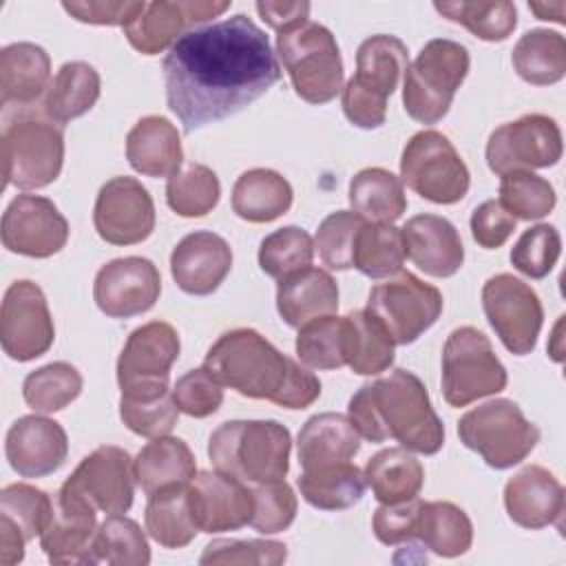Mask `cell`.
<instances>
[{
  "instance_id": "1",
  "label": "cell",
  "mask_w": 566,
  "mask_h": 566,
  "mask_svg": "<svg viewBox=\"0 0 566 566\" xmlns=\"http://www.w3.org/2000/svg\"><path fill=\"white\" fill-rule=\"evenodd\" d=\"M161 71L166 104L184 133L243 111L281 77L268 35L245 13L181 35Z\"/></svg>"
},
{
  "instance_id": "2",
  "label": "cell",
  "mask_w": 566,
  "mask_h": 566,
  "mask_svg": "<svg viewBox=\"0 0 566 566\" xmlns=\"http://www.w3.org/2000/svg\"><path fill=\"white\" fill-rule=\"evenodd\" d=\"M203 367L237 394L285 409H305L321 396V382L310 369L250 327L223 332L208 349Z\"/></svg>"
},
{
  "instance_id": "3",
  "label": "cell",
  "mask_w": 566,
  "mask_h": 566,
  "mask_svg": "<svg viewBox=\"0 0 566 566\" xmlns=\"http://www.w3.org/2000/svg\"><path fill=\"white\" fill-rule=\"evenodd\" d=\"M347 411L356 431L369 442L394 438L422 455H433L444 444V424L413 371L394 369L389 376L365 382L349 398Z\"/></svg>"
},
{
  "instance_id": "4",
  "label": "cell",
  "mask_w": 566,
  "mask_h": 566,
  "mask_svg": "<svg viewBox=\"0 0 566 566\" xmlns=\"http://www.w3.org/2000/svg\"><path fill=\"white\" fill-rule=\"evenodd\" d=\"M290 451V429L276 420H228L208 440L212 467L252 484L283 480Z\"/></svg>"
},
{
  "instance_id": "5",
  "label": "cell",
  "mask_w": 566,
  "mask_h": 566,
  "mask_svg": "<svg viewBox=\"0 0 566 566\" xmlns=\"http://www.w3.org/2000/svg\"><path fill=\"white\" fill-rule=\"evenodd\" d=\"M276 53L307 104H327L343 91V57L332 31L305 20L276 35Z\"/></svg>"
},
{
  "instance_id": "6",
  "label": "cell",
  "mask_w": 566,
  "mask_h": 566,
  "mask_svg": "<svg viewBox=\"0 0 566 566\" xmlns=\"http://www.w3.org/2000/svg\"><path fill=\"white\" fill-rule=\"evenodd\" d=\"M469 62L464 44L447 38L429 40L405 71L402 104L407 115L420 124L440 122L469 73Z\"/></svg>"
},
{
  "instance_id": "7",
  "label": "cell",
  "mask_w": 566,
  "mask_h": 566,
  "mask_svg": "<svg viewBox=\"0 0 566 566\" xmlns=\"http://www.w3.org/2000/svg\"><path fill=\"white\" fill-rule=\"evenodd\" d=\"M458 436L491 469L520 464L539 442V429L509 398H495L467 411L458 420Z\"/></svg>"
},
{
  "instance_id": "8",
  "label": "cell",
  "mask_w": 566,
  "mask_h": 566,
  "mask_svg": "<svg viewBox=\"0 0 566 566\" xmlns=\"http://www.w3.org/2000/svg\"><path fill=\"white\" fill-rule=\"evenodd\" d=\"M509 382L502 360L491 340L471 325L458 327L447 336L442 349V394L451 407L500 394Z\"/></svg>"
},
{
  "instance_id": "9",
  "label": "cell",
  "mask_w": 566,
  "mask_h": 566,
  "mask_svg": "<svg viewBox=\"0 0 566 566\" xmlns=\"http://www.w3.org/2000/svg\"><path fill=\"white\" fill-rule=\"evenodd\" d=\"M4 186L35 190L53 184L64 164V135L51 119L22 115L2 130Z\"/></svg>"
},
{
  "instance_id": "10",
  "label": "cell",
  "mask_w": 566,
  "mask_h": 566,
  "mask_svg": "<svg viewBox=\"0 0 566 566\" xmlns=\"http://www.w3.org/2000/svg\"><path fill=\"white\" fill-rule=\"evenodd\" d=\"M400 181L427 201L451 206L467 197L471 175L449 137L429 128L407 142L400 157Z\"/></svg>"
},
{
  "instance_id": "11",
  "label": "cell",
  "mask_w": 566,
  "mask_h": 566,
  "mask_svg": "<svg viewBox=\"0 0 566 566\" xmlns=\"http://www.w3.org/2000/svg\"><path fill=\"white\" fill-rule=\"evenodd\" d=\"M442 305L438 287L405 270L374 285L367 298V312L382 323L396 345L418 340L438 321Z\"/></svg>"
},
{
  "instance_id": "12",
  "label": "cell",
  "mask_w": 566,
  "mask_h": 566,
  "mask_svg": "<svg viewBox=\"0 0 566 566\" xmlns=\"http://www.w3.org/2000/svg\"><path fill=\"white\" fill-rule=\"evenodd\" d=\"M179 349V334L170 323L150 321L133 329L117 358L122 398H153L170 391V367Z\"/></svg>"
},
{
  "instance_id": "13",
  "label": "cell",
  "mask_w": 566,
  "mask_h": 566,
  "mask_svg": "<svg viewBox=\"0 0 566 566\" xmlns=\"http://www.w3.org/2000/svg\"><path fill=\"white\" fill-rule=\"evenodd\" d=\"M482 310L511 354L526 356L535 349L544 310L528 283L506 272L491 276L482 287Z\"/></svg>"
},
{
  "instance_id": "14",
  "label": "cell",
  "mask_w": 566,
  "mask_h": 566,
  "mask_svg": "<svg viewBox=\"0 0 566 566\" xmlns=\"http://www.w3.org/2000/svg\"><path fill=\"white\" fill-rule=\"evenodd\" d=\"M562 153L564 144L557 122L539 113L497 126L486 142V164L495 175L548 168L562 159Z\"/></svg>"
},
{
  "instance_id": "15",
  "label": "cell",
  "mask_w": 566,
  "mask_h": 566,
  "mask_svg": "<svg viewBox=\"0 0 566 566\" xmlns=\"http://www.w3.org/2000/svg\"><path fill=\"white\" fill-rule=\"evenodd\" d=\"M57 493L77 497L108 515L126 513L135 495L133 460L122 447H97L75 467Z\"/></svg>"
},
{
  "instance_id": "16",
  "label": "cell",
  "mask_w": 566,
  "mask_h": 566,
  "mask_svg": "<svg viewBox=\"0 0 566 566\" xmlns=\"http://www.w3.org/2000/svg\"><path fill=\"white\" fill-rule=\"evenodd\" d=\"M55 338L53 318L42 287L29 279L7 287L0 310V340L11 360L27 363L49 352Z\"/></svg>"
},
{
  "instance_id": "17",
  "label": "cell",
  "mask_w": 566,
  "mask_h": 566,
  "mask_svg": "<svg viewBox=\"0 0 566 566\" xmlns=\"http://www.w3.org/2000/svg\"><path fill=\"white\" fill-rule=\"evenodd\" d=\"M93 226L111 245H135L155 230V203L135 177L108 179L95 199Z\"/></svg>"
},
{
  "instance_id": "18",
  "label": "cell",
  "mask_w": 566,
  "mask_h": 566,
  "mask_svg": "<svg viewBox=\"0 0 566 566\" xmlns=\"http://www.w3.org/2000/svg\"><path fill=\"white\" fill-rule=\"evenodd\" d=\"M230 9V2L214 0H157L124 27V35L142 55H157L170 49L188 31L210 24Z\"/></svg>"
},
{
  "instance_id": "19",
  "label": "cell",
  "mask_w": 566,
  "mask_h": 566,
  "mask_svg": "<svg viewBox=\"0 0 566 566\" xmlns=\"http://www.w3.org/2000/svg\"><path fill=\"white\" fill-rule=\"evenodd\" d=\"M69 239V221L57 206L40 195H18L2 214V245L22 256L46 259Z\"/></svg>"
},
{
  "instance_id": "20",
  "label": "cell",
  "mask_w": 566,
  "mask_h": 566,
  "mask_svg": "<svg viewBox=\"0 0 566 566\" xmlns=\"http://www.w3.org/2000/svg\"><path fill=\"white\" fill-rule=\"evenodd\" d=\"M161 294V276L144 256L113 259L99 268L93 283V298L99 312L111 318H130L148 312Z\"/></svg>"
},
{
  "instance_id": "21",
  "label": "cell",
  "mask_w": 566,
  "mask_h": 566,
  "mask_svg": "<svg viewBox=\"0 0 566 566\" xmlns=\"http://www.w3.org/2000/svg\"><path fill=\"white\" fill-rule=\"evenodd\" d=\"M195 524L201 533L239 531L252 517V489L223 471H199L186 486Z\"/></svg>"
},
{
  "instance_id": "22",
  "label": "cell",
  "mask_w": 566,
  "mask_h": 566,
  "mask_svg": "<svg viewBox=\"0 0 566 566\" xmlns=\"http://www.w3.org/2000/svg\"><path fill=\"white\" fill-rule=\"evenodd\" d=\"M4 453L18 475L44 478L66 462L69 438L62 424L51 418L22 416L7 431Z\"/></svg>"
},
{
  "instance_id": "23",
  "label": "cell",
  "mask_w": 566,
  "mask_h": 566,
  "mask_svg": "<svg viewBox=\"0 0 566 566\" xmlns=\"http://www.w3.org/2000/svg\"><path fill=\"white\" fill-rule=\"evenodd\" d=\"M230 268L232 250L228 241L208 230L186 234L170 254V274L177 287L192 296L212 294Z\"/></svg>"
},
{
  "instance_id": "24",
  "label": "cell",
  "mask_w": 566,
  "mask_h": 566,
  "mask_svg": "<svg viewBox=\"0 0 566 566\" xmlns=\"http://www.w3.org/2000/svg\"><path fill=\"white\" fill-rule=\"evenodd\" d=\"M504 509L522 528H544L555 524L562 528L566 511L564 486L539 464H528L517 471L504 486Z\"/></svg>"
},
{
  "instance_id": "25",
  "label": "cell",
  "mask_w": 566,
  "mask_h": 566,
  "mask_svg": "<svg viewBox=\"0 0 566 566\" xmlns=\"http://www.w3.org/2000/svg\"><path fill=\"white\" fill-rule=\"evenodd\" d=\"M405 254L424 274L453 276L464 263V245L455 226L438 214H416L402 228Z\"/></svg>"
},
{
  "instance_id": "26",
  "label": "cell",
  "mask_w": 566,
  "mask_h": 566,
  "mask_svg": "<svg viewBox=\"0 0 566 566\" xmlns=\"http://www.w3.org/2000/svg\"><path fill=\"white\" fill-rule=\"evenodd\" d=\"M95 509L57 493L55 511L40 535V546L51 564H93Z\"/></svg>"
},
{
  "instance_id": "27",
  "label": "cell",
  "mask_w": 566,
  "mask_h": 566,
  "mask_svg": "<svg viewBox=\"0 0 566 566\" xmlns=\"http://www.w3.org/2000/svg\"><path fill=\"white\" fill-rule=\"evenodd\" d=\"M126 159L146 177H172L184 164L177 128L159 115L142 117L126 135Z\"/></svg>"
},
{
  "instance_id": "28",
  "label": "cell",
  "mask_w": 566,
  "mask_h": 566,
  "mask_svg": "<svg viewBox=\"0 0 566 566\" xmlns=\"http://www.w3.org/2000/svg\"><path fill=\"white\" fill-rule=\"evenodd\" d=\"M276 310L290 327L298 329L307 321L338 310V285L329 272L303 268L279 281Z\"/></svg>"
},
{
  "instance_id": "29",
  "label": "cell",
  "mask_w": 566,
  "mask_h": 566,
  "mask_svg": "<svg viewBox=\"0 0 566 566\" xmlns=\"http://www.w3.org/2000/svg\"><path fill=\"white\" fill-rule=\"evenodd\" d=\"M298 462L303 469H316L352 460L360 449V433L345 413H316L298 431Z\"/></svg>"
},
{
  "instance_id": "30",
  "label": "cell",
  "mask_w": 566,
  "mask_h": 566,
  "mask_svg": "<svg viewBox=\"0 0 566 566\" xmlns=\"http://www.w3.org/2000/svg\"><path fill=\"white\" fill-rule=\"evenodd\" d=\"M51 80V57L33 42H13L0 51V99L2 106H29Z\"/></svg>"
},
{
  "instance_id": "31",
  "label": "cell",
  "mask_w": 566,
  "mask_h": 566,
  "mask_svg": "<svg viewBox=\"0 0 566 566\" xmlns=\"http://www.w3.org/2000/svg\"><path fill=\"white\" fill-rule=\"evenodd\" d=\"M135 482L146 495L168 486H186L197 475V462L181 438H153L133 460Z\"/></svg>"
},
{
  "instance_id": "32",
  "label": "cell",
  "mask_w": 566,
  "mask_h": 566,
  "mask_svg": "<svg viewBox=\"0 0 566 566\" xmlns=\"http://www.w3.org/2000/svg\"><path fill=\"white\" fill-rule=\"evenodd\" d=\"M294 192L290 181L270 168H252L232 186V210L250 223H268L285 214Z\"/></svg>"
},
{
  "instance_id": "33",
  "label": "cell",
  "mask_w": 566,
  "mask_h": 566,
  "mask_svg": "<svg viewBox=\"0 0 566 566\" xmlns=\"http://www.w3.org/2000/svg\"><path fill=\"white\" fill-rule=\"evenodd\" d=\"M407 62V44L396 35L378 33L360 42L356 53V75H352V80L360 88L387 99L398 88Z\"/></svg>"
},
{
  "instance_id": "34",
  "label": "cell",
  "mask_w": 566,
  "mask_h": 566,
  "mask_svg": "<svg viewBox=\"0 0 566 566\" xmlns=\"http://www.w3.org/2000/svg\"><path fill=\"white\" fill-rule=\"evenodd\" d=\"M102 82L88 62H66L51 80L44 95V115L55 124H69L88 113L99 99Z\"/></svg>"
},
{
  "instance_id": "35",
  "label": "cell",
  "mask_w": 566,
  "mask_h": 566,
  "mask_svg": "<svg viewBox=\"0 0 566 566\" xmlns=\"http://www.w3.org/2000/svg\"><path fill=\"white\" fill-rule=\"evenodd\" d=\"M303 500L321 511H343L358 504L365 495V473L347 462L303 469L296 480Z\"/></svg>"
},
{
  "instance_id": "36",
  "label": "cell",
  "mask_w": 566,
  "mask_h": 566,
  "mask_svg": "<svg viewBox=\"0 0 566 566\" xmlns=\"http://www.w3.org/2000/svg\"><path fill=\"white\" fill-rule=\"evenodd\" d=\"M345 318V363L354 374L376 376L394 365V338L367 310L349 312Z\"/></svg>"
},
{
  "instance_id": "37",
  "label": "cell",
  "mask_w": 566,
  "mask_h": 566,
  "mask_svg": "<svg viewBox=\"0 0 566 566\" xmlns=\"http://www.w3.org/2000/svg\"><path fill=\"white\" fill-rule=\"evenodd\" d=\"M365 482L380 504H396L418 497L424 482V469L409 449L389 447L369 458Z\"/></svg>"
},
{
  "instance_id": "38",
  "label": "cell",
  "mask_w": 566,
  "mask_h": 566,
  "mask_svg": "<svg viewBox=\"0 0 566 566\" xmlns=\"http://www.w3.org/2000/svg\"><path fill=\"white\" fill-rule=\"evenodd\" d=\"M349 206L369 223H394L407 210L400 177L385 168H363L349 181Z\"/></svg>"
},
{
  "instance_id": "39",
  "label": "cell",
  "mask_w": 566,
  "mask_h": 566,
  "mask_svg": "<svg viewBox=\"0 0 566 566\" xmlns=\"http://www.w3.org/2000/svg\"><path fill=\"white\" fill-rule=\"evenodd\" d=\"M413 539L440 557H458L471 548L473 524L453 502H422Z\"/></svg>"
},
{
  "instance_id": "40",
  "label": "cell",
  "mask_w": 566,
  "mask_h": 566,
  "mask_svg": "<svg viewBox=\"0 0 566 566\" xmlns=\"http://www.w3.org/2000/svg\"><path fill=\"white\" fill-rule=\"evenodd\" d=\"M517 75L535 86H548L566 73V40L557 31L531 29L526 31L511 53Z\"/></svg>"
},
{
  "instance_id": "41",
  "label": "cell",
  "mask_w": 566,
  "mask_h": 566,
  "mask_svg": "<svg viewBox=\"0 0 566 566\" xmlns=\"http://www.w3.org/2000/svg\"><path fill=\"white\" fill-rule=\"evenodd\" d=\"M186 486H168L148 495L144 513L146 531L166 548H184L199 533L188 504Z\"/></svg>"
},
{
  "instance_id": "42",
  "label": "cell",
  "mask_w": 566,
  "mask_h": 566,
  "mask_svg": "<svg viewBox=\"0 0 566 566\" xmlns=\"http://www.w3.org/2000/svg\"><path fill=\"white\" fill-rule=\"evenodd\" d=\"M402 232L394 223L365 221L354 241V268L369 279L394 276L405 263Z\"/></svg>"
},
{
  "instance_id": "43",
  "label": "cell",
  "mask_w": 566,
  "mask_h": 566,
  "mask_svg": "<svg viewBox=\"0 0 566 566\" xmlns=\"http://www.w3.org/2000/svg\"><path fill=\"white\" fill-rule=\"evenodd\" d=\"M150 548L144 531L130 517L108 515L93 537V564L111 566H146Z\"/></svg>"
},
{
  "instance_id": "44",
  "label": "cell",
  "mask_w": 566,
  "mask_h": 566,
  "mask_svg": "<svg viewBox=\"0 0 566 566\" xmlns=\"http://www.w3.org/2000/svg\"><path fill=\"white\" fill-rule=\"evenodd\" d=\"M82 394V374L64 360L49 363L22 382L24 402L38 413H53L69 407Z\"/></svg>"
},
{
  "instance_id": "45",
  "label": "cell",
  "mask_w": 566,
  "mask_h": 566,
  "mask_svg": "<svg viewBox=\"0 0 566 566\" xmlns=\"http://www.w3.org/2000/svg\"><path fill=\"white\" fill-rule=\"evenodd\" d=\"M433 9L451 22L467 27L475 38L486 42L506 40L517 24L513 2H436Z\"/></svg>"
},
{
  "instance_id": "46",
  "label": "cell",
  "mask_w": 566,
  "mask_h": 566,
  "mask_svg": "<svg viewBox=\"0 0 566 566\" xmlns=\"http://www.w3.org/2000/svg\"><path fill=\"white\" fill-rule=\"evenodd\" d=\"M221 197V184L212 168L188 164L166 184V201L179 217H203Z\"/></svg>"
},
{
  "instance_id": "47",
  "label": "cell",
  "mask_w": 566,
  "mask_h": 566,
  "mask_svg": "<svg viewBox=\"0 0 566 566\" xmlns=\"http://www.w3.org/2000/svg\"><path fill=\"white\" fill-rule=\"evenodd\" d=\"M296 356L312 369H338L345 363V318L327 314L298 327Z\"/></svg>"
},
{
  "instance_id": "48",
  "label": "cell",
  "mask_w": 566,
  "mask_h": 566,
  "mask_svg": "<svg viewBox=\"0 0 566 566\" xmlns=\"http://www.w3.org/2000/svg\"><path fill=\"white\" fill-rule=\"evenodd\" d=\"M314 259V241L298 226H285L268 234L259 245V265L272 279H285Z\"/></svg>"
},
{
  "instance_id": "49",
  "label": "cell",
  "mask_w": 566,
  "mask_h": 566,
  "mask_svg": "<svg viewBox=\"0 0 566 566\" xmlns=\"http://www.w3.org/2000/svg\"><path fill=\"white\" fill-rule=\"evenodd\" d=\"M500 203L515 217L524 221L546 217L557 201L555 188L548 179L531 170H511L500 175Z\"/></svg>"
},
{
  "instance_id": "50",
  "label": "cell",
  "mask_w": 566,
  "mask_h": 566,
  "mask_svg": "<svg viewBox=\"0 0 566 566\" xmlns=\"http://www.w3.org/2000/svg\"><path fill=\"white\" fill-rule=\"evenodd\" d=\"M55 502L40 489L15 482L7 484L0 493V517H7L29 542L49 526Z\"/></svg>"
},
{
  "instance_id": "51",
  "label": "cell",
  "mask_w": 566,
  "mask_h": 566,
  "mask_svg": "<svg viewBox=\"0 0 566 566\" xmlns=\"http://www.w3.org/2000/svg\"><path fill=\"white\" fill-rule=\"evenodd\" d=\"M365 219L354 210H336L327 214L316 232V248L321 261L329 270L354 268V241Z\"/></svg>"
},
{
  "instance_id": "52",
  "label": "cell",
  "mask_w": 566,
  "mask_h": 566,
  "mask_svg": "<svg viewBox=\"0 0 566 566\" xmlns=\"http://www.w3.org/2000/svg\"><path fill=\"white\" fill-rule=\"evenodd\" d=\"M562 254V237L555 226L537 223L524 230L511 248V263L531 279H544Z\"/></svg>"
},
{
  "instance_id": "53",
  "label": "cell",
  "mask_w": 566,
  "mask_h": 566,
  "mask_svg": "<svg viewBox=\"0 0 566 566\" xmlns=\"http://www.w3.org/2000/svg\"><path fill=\"white\" fill-rule=\"evenodd\" d=\"M177 402L172 391L153 398H119V418L137 436H168L177 424Z\"/></svg>"
},
{
  "instance_id": "54",
  "label": "cell",
  "mask_w": 566,
  "mask_h": 566,
  "mask_svg": "<svg viewBox=\"0 0 566 566\" xmlns=\"http://www.w3.org/2000/svg\"><path fill=\"white\" fill-rule=\"evenodd\" d=\"M252 517L250 526L259 533L274 535L292 526L298 509V500L285 480L265 482L252 489Z\"/></svg>"
},
{
  "instance_id": "55",
  "label": "cell",
  "mask_w": 566,
  "mask_h": 566,
  "mask_svg": "<svg viewBox=\"0 0 566 566\" xmlns=\"http://www.w3.org/2000/svg\"><path fill=\"white\" fill-rule=\"evenodd\" d=\"M287 559V546L274 539H212L201 564H239V566H279Z\"/></svg>"
},
{
  "instance_id": "56",
  "label": "cell",
  "mask_w": 566,
  "mask_h": 566,
  "mask_svg": "<svg viewBox=\"0 0 566 566\" xmlns=\"http://www.w3.org/2000/svg\"><path fill=\"white\" fill-rule=\"evenodd\" d=\"M223 385L206 369H190L181 378H177L172 387V398L177 409L192 418L212 416L223 402Z\"/></svg>"
},
{
  "instance_id": "57",
  "label": "cell",
  "mask_w": 566,
  "mask_h": 566,
  "mask_svg": "<svg viewBox=\"0 0 566 566\" xmlns=\"http://www.w3.org/2000/svg\"><path fill=\"white\" fill-rule=\"evenodd\" d=\"M422 500L411 497L396 504H382L376 509L371 528L378 542L387 546H396L402 542H411L416 537V524Z\"/></svg>"
},
{
  "instance_id": "58",
  "label": "cell",
  "mask_w": 566,
  "mask_h": 566,
  "mask_svg": "<svg viewBox=\"0 0 566 566\" xmlns=\"http://www.w3.org/2000/svg\"><path fill=\"white\" fill-rule=\"evenodd\" d=\"M515 221L517 219L497 199H489L480 203L471 214L473 241L486 250H495L504 245L513 234Z\"/></svg>"
},
{
  "instance_id": "59",
  "label": "cell",
  "mask_w": 566,
  "mask_h": 566,
  "mask_svg": "<svg viewBox=\"0 0 566 566\" xmlns=\"http://www.w3.org/2000/svg\"><path fill=\"white\" fill-rule=\"evenodd\" d=\"M62 9L71 13L75 20L86 24L126 27L146 9V2L144 0H122V2L88 0V2H62Z\"/></svg>"
},
{
  "instance_id": "60",
  "label": "cell",
  "mask_w": 566,
  "mask_h": 566,
  "mask_svg": "<svg viewBox=\"0 0 566 566\" xmlns=\"http://www.w3.org/2000/svg\"><path fill=\"white\" fill-rule=\"evenodd\" d=\"M345 117L358 128H378L387 117V99L360 88L352 77L340 91Z\"/></svg>"
},
{
  "instance_id": "61",
  "label": "cell",
  "mask_w": 566,
  "mask_h": 566,
  "mask_svg": "<svg viewBox=\"0 0 566 566\" xmlns=\"http://www.w3.org/2000/svg\"><path fill=\"white\" fill-rule=\"evenodd\" d=\"M256 11L276 33L310 18V2H256Z\"/></svg>"
},
{
  "instance_id": "62",
  "label": "cell",
  "mask_w": 566,
  "mask_h": 566,
  "mask_svg": "<svg viewBox=\"0 0 566 566\" xmlns=\"http://www.w3.org/2000/svg\"><path fill=\"white\" fill-rule=\"evenodd\" d=\"M24 544L27 539L22 537V533L7 517H0V564L13 566L22 562Z\"/></svg>"
},
{
  "instance_id": "63",
  "label": "cell",
  "mask_w": 566,
  "mask_h": 566,
  "mask_svg": "<svg viewBox=\"0 0 566 566\" xmlns=\"http://www.w3.org/2000/svg\"><path fill=\"white\" fill-rule=\"evenodd\" d=\"M528 9H531L539 20H553V22L564 24V11H566V4H564V2H555V4L528 2Z\"/></svg>"
}]
</instances>
